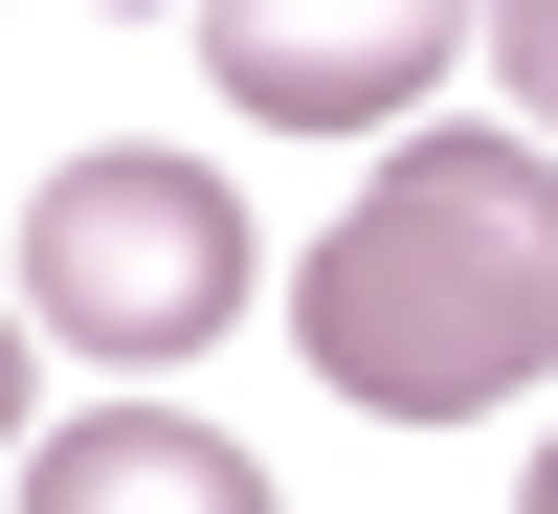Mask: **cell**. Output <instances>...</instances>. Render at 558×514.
<instances>
[{"label": "cell", "instance_id": "6da1fadb", "mask_svg": "<svg viewBox=\"0 0 558 514\" xmlns=\"http://www.w3.org/2000/svg\"><path fill=\"white\" fill-rule=\"evenodd\" d=\"M291 336H313V381L357 426H492V403H536L558 381V157L536 134H402L336 202Z\"/></svg>", "mask_w": 558, "mask_h": 514}, {"label": "cell", "instance_id": "7a4b0ae2", "mask_svg": "<svg viewBox=\"0 0 558 514\" xmlns=\"http://www.w3.org/2000/svg\"><path fill=\"white\" fill-rule=\"evenodd\" d=\"M23 313L68 358H202L246 313V202L202 157H68L23 202Z\"/></svg>", "mask_w": 558, "mask_h": 514}, {"label": "cell", "instance_id": "3957f363", "mask_svg": "<svg viewBox=\"0 0 558 514\" xmlns=\"http://www.w3.org/2000/svg\"><path fill=\"white\" fill-rule=\"evenodd\" d=\"M470 68V0H202V89L268 134H380Z\"/></svg>", "mask_w": 558, "mask_h": 514}, {"label": "cell", "instance_id": "277c9868", "mask_svg": "<svg viewBox=\"0 0 558 514\" xmlns=\"http://www.w3.org/2000/svg\"><path fill=\"white\" fill-rule=\"evenodd\" d=\"M0 492H23V514H268V470L223 426H179V403H89V426L0 447Z\"/></svg>", "mask_w": 558, "mask_h": 514}, {"label": "cell", "instance_id": "5b68a950", "mask_svg": "<svg viewBox=\"0 0 558 514\" xmlns=\"http://www.w3.org/2000/svg\"><path fill=\"white\" fill-rule=\"evenodd\" d=\"M492 68H514V112H558V0H492Z\"/></svg>", "mask_w": 558, "mask_h": 514}, {"label": "cell", "instance_id": "8992f818", "mask_svg": "<svg viewBox=\"0 0 558 514\" xmlns=\"http://www.w3.org/2000/svg\"><path fill=\"white\" fill-rule=\"evenodd\" d=\"M0 447H23V313H0Z\"/></svg>", "mask_w": 558, "mask_h": 514}, {"label": "cell", "instance_id": "52a82bcc", "mask_svg": "<svg viewBox=\"0 0 558 514\" xmlns=\"http://www.w3.org/2000/svg\"><path fill=\"white\" fill-rule=\"evenodd\" d=\"M514 492H536V514H558V447H536V470H514Z\"/></svg>", "mask_w": 558, "mask_h": 514}]
</instances>
